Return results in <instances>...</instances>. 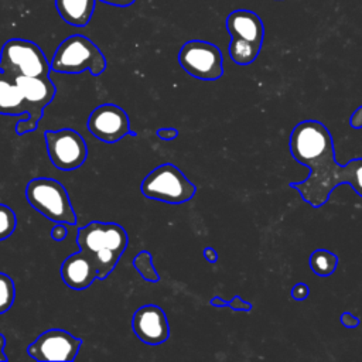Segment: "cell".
Wrapping results in <instances>:
<instances>
[{
  "label": "cell",
  "mask_w": 362,
  "mask_h": 362,
  "mask_svg": "<svg viewBox=\"0 0 362 362\" xmlns=\"http://www.w3.org/2000/svg\"><path fill=\"white\" fill-rule=\"evenodd\" d=\"M288 146L293 158L310 170L304 181L288 184L304 202L320 208L341 184L351 185L362 197V157L351 160L346 165L338 164L332 136L324 123L311 119L297 123L291 130Z\"/></svg>",
  "instance_id": "1"
},
{
  "label": "cell",
  "mask_w": 362,
  "mask_h": 362,
  "mask_svg": "<svg viewBox=\"0 0 362 362\" xmlns=\"http://www.w3.org/2000/svg\"><path fill=\"white\" fill-rule=\"evenodd\" d=\"M129 243L123 226L115 222L92 221L78 229L76 245L93 260L98 279H106L116 267Z\"/></svg>",
  "instance_id": "2"
},
{
  "label": "cell",
  "mask_w": 362,
  "mask_h": 362,
  "mask_svg": "<svg viewBox=\"0 0 362 362\" xmlns=\"http://www.w3.org/2000/svg\"><path fill=\"white\" fill-rule=\"evenodd\" d=\"M226 30L230 35L228 52L238 65L252 64L263 45L264 25L262 18L250 10H235L226 18Z\"/></svg>",
  "instance_id": "3"
},
{
  "label": "cell",
  "mask_w": 362,
  "mask_h": 362,
  "mask_svg": "<svg viewBox=\"0 0 362 362\" xmlns=\"http://www.w3.org/2000/svg\"><path fill=\"white\" fill-rule=\"evenodd\" d=\"M49 65L51 71L59 74L89 71L93 76H98L106 69V58L92 40L82 34H74L57 47Z\"/></svg>",
  "instance_id": "4"
},
{
  "label": "cell",
  "mask_w": 362,
  "mask_h": 362,
  "mask_svg": "<svg viewBox=\"0 0 362 362\" xmlns=\"http://www.w3.org/2000/svg\"><path fill=\"white\" fill-rule=\"evenodd\" d=\"M25 198L31 208L47 219L66 225L76 223L69 195L59 181L48 177L33 178L25 187Z\"/></svg>",
  "instance_id": "5"
},
{
  "label": "cell",
  "mask_w": 362,
  "mask_h": 362,
  "mask_svg": "<svg viewBox=\"0 0 362 362\" xmlns=\"http://www.w3.org/2000/svg\"><path fill=\"white\" fill-rule=\"evenodd\" d=\"M140 191L146 198L170 205H180L189 201L195 195L197 187L181 173L177 165L164 163L143 178Z\"/></svg>",
  "instance_id": "6"
},
{
  "label": "cell",
  "mask_w": 362,
  "mask_h": 362,
  "mask_svg": "<svg viewBox=\"0 0 362 362\" xmlns=\"http://www.w3.org/2000/svg\"><path fill=\"white\" fill-rule=\"evenodd\" d=\"M0 71L8 78L49 76L51 65L42 49L30 40H7L0 51Z\"/></svg>",
  "instance_id": "7"
},
{
  "label": "cell",
  "mask_w": 362,
  "mask_h": 362,
  "mask_svg": "<svg viewBox=\"0 0 362 362\" xmlns=\"http://www.w3.org/2000/svg\"><path fill=\"white\" fill-rule=\"evenodd\" d=\"M178 62L188 75L201 81H216L223 75L222 52L208 41H187L178 52Z\"/></svg>",
  "instance_id": "8"
},
{
  "label": "cell",
  "mask_w": 362,
  "mask_h": 362,
  "mask_svg": "<svg viewBox=\"0 0 362 362\" xmlns=\"http://www.w3.org/2000/svg\"><path fill=\"white\" fill-rule=\"evenodd\" d=\"M47 153L52 165L61 171H74L88 157V147L83 137L74 129L44 132Z\"/></svg>",
  "instance_id": "9"
},
{
  "label": "cell",
  "mask_w": 362,
  "mask_h": 362,
  "mask_svg": "<svg viewBox=\"0 0 362 362\" xmlns=\"http://www.w3.org/2000/svg\"><path fill=\"white\" fill-rule=\"evenodd\" d=\"M14 81L24 95L28 115L27 119L17 122L16 133L25 134L37 129L44 107L52 102L57 90L49 76H17Z\"/></svg>",
  "instance_id": "10"
},
{
  "label": "cell",
  "mask_w": 362,
  "mask_h": 362,
  "mask_svg": "<svg viewBox=\"0 0 362 362\" xmlns=\"http://www.w3.org/2000/svg\"><path fill=\"white\" fill-rule=\"evenodd\" d=\"M82 339L65 329H47L28 346L27 354L38 362H71L76 358Z\"/></svg>",
  "instance_id": "11"
},
{
  "label": "cell",
  "mask_w": 362,
  "mask_h": 362,
  "mask_svg": "<svg viewBox=\"0 0 362 362\" xmlns=\"http://www.w3.org/2000/svg\"><path fill=\"white\" fill-rule=\"evenodd\" d=\"M86 129L105 143H116L124 136H136L130 129V120L124 109L113 103L96 106L86 120Z\"/></svg>",
  "instance_id": "12"
},
{
  "label": "cell",
  "mask_w": 362,
  "mask_h": 362,
  "mask_svg": "<svg viewBox=\"0 0 362 362\" xmlns=\"http://www.w3.org/2000/svg\"><path fill=\"white\" fill-rule=\"evenodd\" d=\"M132 328L136 337L147 345H160L170 337L167 315L156 304H146L137 308L132 318Z\"/></svg>",
  "instance_id": "13"
},
{
  "label": "cell",
  "mask_w": 362,
  "mask_h": 362,
  "mask_svg": "<svg viewBox=\"0 0 362 362\" xmlns=\"http://www.w3.org/2000/svg\"><path fill=\"white\" fill-rule=\"evenodd\" d=\"M61 277L69 288L85 290L98 279V270L90 256L79 250L62 262Z\"/></svg>",
  "instance_id": "14"
},
{
  "label": "cell",
  "mask_w": 362,
  "mask_h": 362,
  "mask_svg": "<svg viewBox=\"0 0 362 362\" xmlns=\"http://www.w3.org/2000/svg\"><path fill=\"white\" fill-rule=\"evenodd\" d=\"M0 115H27V102L21 89L16 83L14 78H8L6 75H1L0 78Z\"/></svg>",
  "instance_id": "15"
},
{
  "label": "cell",
  "mask_w": 362,
  "mask_h": 362,
  "mask_svg": "<svg viewBox=\"0 0 362 362\" xmlns=\"http://www.w3.org/2000/svg\"><path fill=\"white\" fill-rule=\"evenodd\" d=\"M55 7L64 21L74 27H85L95 10V0H55Z\"/></svg>",
  "instance_id": "16"
},
{
  "label": "cell",
  "mask_w": 362,
  "mask_h": 362,
  "mask_svg": "<svg viewBox=\"0 0 362 362\" xmlns=\"http://www.w3.org/2000/svg\"><path fill=\"white\" fill-rule=\"evenodd\" d=\"M310 267L320 277L331 276L338 267V256L325 249H315L310 256Z\"/></svg>",
  "instance_id": "17"
},
{
  "label": "cell",
  "mask_w": 362,
  "mask_h": 362,
  "mask_svg": "<svg viewBox=\"0 0 362 362\" xmlns=\"http://www.w3.org/2000/svg\"><path fill=\"white\" fill-rule=\"evenodd\" d=\"M133 267L137 270V273L146 280V281H158L160 280V274L153 263V257L150 255V252L147 250H141L139 252L132 262Z\"/></svg>",
  "instance_id": "18"
},
{
  "label": "cell",
  "mask_w": 362,
  "mask_h": 362,
  "mask_svg": "<svg viewBox=\"0 0 362 362\" xmlns=\"http://www.w3.org/2000/svg\"><path fill=\"white\" fill-rule=\"evenodd\" d=\"M16 300V287L13 279L0 272V314H4L11 308Z\"/></svg>",
  "instance_id": "19"
},
{
  "label": "cell",
  "mask_w": 362,
  "mask_h": 362,
  "mask_svg": "<svg viewBox=\"0 0 362 362\" xmlns=\"http://www.w3.org/2000/svg\"><path fill=\"white\" fill-rule=\"evenodd\" d=\"M17 228V216L16 212L4 205L0 204V240L7 239Z\"/></svg>",
  "instance_id": "20"
},
{
  "label": "cell",
  "mask_w": 362,
  "mask_h": 362,
  "mask_svg": "<svg viewBox=\"0 0 362 362\" xmlns=\"http://www.w3.org/2000/svg\"><path fill=\"white\" fill-rule=\"evenodd\" d=\"M308 294H310V287L305 283H297L291 288V297L297 301L305 300L308 297Z\"/></svg>",
  "instance_id": "21"
},
{
  "label": "cell",
  "mask_w": 362,
  "mask_h": 362,
  "mask_svg": "<svg viewBox=\"0 0 362 362\" xmlns=\"http://www.w3.org/2000/svg\"><path fill=\"white\" fill-rule=\"evenodd\" d=\"M228 307L235 311H250L253 305L249 301L242 300L239 296H233L232 300L228 301Z\"/></svg>",
  "instance_id": "22"
},
{
  "label": "cell",
  "mask_w": 362,
  "mask_h": 362,
  "mask_svg": "<svg viewBox=\"0 0 362 362\" xmlns=\"http://www.w3.org/2000/svg\"><path fill=\"white\" fill-rule=\"evenodd\" d=\"M66 233H68V228H66V223L64 222H55V226L51 229V238L57 242H61L66 238Z\"/></svg>",
  "instance_id": "23"
},
{
  "label": "cell",
  "mask_w": 362,
  "mask_h": 362,
  "mask_svg": "<svg viewBox=\"0 0 362 362\" xmlns=\"http://www.w3.org/2000/svg\"><path fill=\"white\" fill-rule=\"evenodd\" d=\"M339 320H341V324H342L344 327H346V328H356V327H359V324H361L359 318H358L356 315H354L352 313H349V311H344V313L341 314Z\"/></svg>",
  "instance_id": "24"
},
{
  "label": "cell",
  "mask_w": 362,
  "mask_h": 362,
  "mask_svg": "<svg viewBox=\"0 0 362 362\" xmlns=\"http://www.w3.org/2000/svg\"><path fill=\"white\" fill-rule=\"evenodd\" d=\"M156 134L161 140H174L178 137L180 132H178V129H174V127H163V129H158Z\"/></svg>",
  "instance_id": "25"
},
{
  "label": "cell",
  "mask_w": 362,
  "mask_h": 362,
  "mask_svg": "<svg viewBox=\"0 0 362 362\" xmlns=\"http://www.w3.org/2000/svg\"><path fill=\"white\" fill-rule=\"evenodd\" d=\"M349 126L352 129H362V105L351 115Z\"/></svg>",
  "instance_id": "26"
},
{
  "label": "cell",
  "mask_w": 362,
  "mask_h": 362,
  "mask_svg": "<svg viewBox=\"0 0 362 362\" xmlns=\"http://www.w3.org/2000/svg\"><path fill=\"white\" fill-rule=\"evenodd\" d=\"M204 257H205V260H206L208 263H216V262H218V253H216V250H215L214 247H211V246H206V247L204 249Z\"/></svg>",
  "instance_id": "27"
},
{
  "label": "cell",
  "mask_w": 362,
  "mask_h": 362,
  "mask_svg": "<svg viewBox=\"0 0 362 362\" xmlns=\"http://www.w3.org/2000/svg\"><path fill=\"white\" fill-rule=\"evenodd\" d=\"M106 4H110V6H116V7H129L132 6L136 0H100Z\"/></svg>",
  "instance_id": "28"
},
{
  "label": "cell",
  "mask_w": 362,
  "mask_h": 362,
  "mask_svg": "<svg viewBox=\"0 0 362 362\" xmlns=\"http://www.w3.org/2000/svg\"><path fill=\"white\" fill-rule=\"evenodd\" d=\"M211 305L212 307H216V308H221V307H228V301L221 298L219 296H215L211 298Z\"/></svg>",
  "instance_id": "29"
},
{
  "label": "cell",
  "mask_w": 362,
  "mask_h": 362,
  "mask_svg": "<svg viewBox=\"0 0 362 362\" xmlns=\"http://www.w3.org/2000/svg\"><path fill=\"white\" fill-rule=\"evenodd\" d=\"M4 346H6V337L0 332V361H3V362H6L8 359L7 355L4 354Z\"/></svg>",
  "instance_id": "30"
},
{
  "label": "cell",
  "mask_w": 362,
  "mask_h": 362,
  "mask_svg": "<svg viewBox=\"0 0 362 362\" xmlns=\"http://www.w3.org/2000/svg\"><path fill=\"white\" fill-rule=\"evenodd\" d=\"M1 75H3V74H1V71H0V78H1Z\"/></svg>",
  "instance_id": "31"
}]
</instances>
